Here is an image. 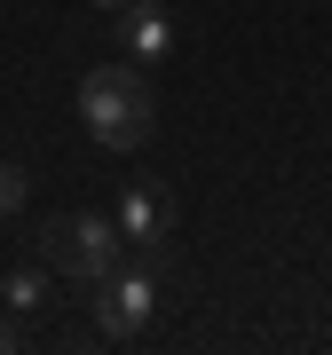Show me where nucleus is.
<instances>
[{
	"label": "nucleus",
	"instance_id": "obj_1",
	"mask_svg": "<svg viewBox=\"0 0 332 355\" xmlns=\"http://www.w3.org/2000/svg\"><path fill=\"white\" fill-rule=\"evenodd\" d=\"M79 119L103 150H142L158 127V95H151V71L142 64H95L79 79Z\"/></svg>",
	"mask_w": 332,
	"mask_h": 355
},
{
	"label": "nucleus",
	"instance_id": "obj_2",
	"mask_svg": "<svg viewBox=\"0 0 332 355\" xmlns=\"http://www.w3.org/2000/svg\"><path fill=\"white\" fill-rule=\"evenodd\" d=\"M40 253H48V268H64V277H79V284H103L119 261H127V237H119L111 214H56L48 229H40Z\"/></svg>",
	"mask_w": 332,
	"mask_h": 355
},
{
	"label": "nucleus",
	"instance_id": "obj_3",
	"mask_svg": "<svg viewBox=\"0 0 332 355\" xmlns=\"http://www.w3.org/2000/svg\"><path fill=\"white\" fill-rule=\"evenodd\" d=\"M151 316H158V268H151V253L119 261L111 277L95 284V331H103V340H135Z\"/></svg>",
	"mask_w": 332,
	"mask_h": 355
},
{
	"label": "nucleus",
	"instance_id": "obj_4",
	"mask_svg": "<svg viewBox=\"0 0 332 355\" xmlns=\"http://www.w3.org/2000/svg\"><path fill=\"white\" fill-rule=\"evenodd\" d=\"M119 48H127V64H166L174 55V16L158 8V0H119Z\"/></svg>",
	"mask_w": 332,
	"mask_h": 355
},
{
	"label": "nucleus",
	"instance_id": "obj_5",
	"mask_svg": "<svg viewBox=\"0 0 332 355\" xmlns=\"http://www.w3.org/2000/svg\"><path fill=\"white\" fill-rule=\"evenodd\" d=\"M119 237H127V245H142V253H158V245H166V229H174V198H166V190H151V182H135V190L127 198H119Z\"/></svg>",
	"mask_w": 332,
	"mask_h": 355
},
{
	"label": "nucleus",
	"instance_id": "obj_6",
	"mask_svg": "<svg viewBox=\"0 0 332 355\" xmlns=\"http://www.w3.org/2000/svg\"><path fill=\"white\" fill-rule=\"evenodd\" d=\"M0 308H16V316L48 308V277H40V268H16V277H0Z\"/></svg>",
	"mask_w": 332,
	"mask_h": 355
},
{
	"label": "nucleus",
	"instance_id": "obj_7",
	"mask_svg": "<svg viewBox=\"0 0 332 355\" xmlns=\"http://www.w3.org/2000/svg\"><path fill=\"white\" fill-rule=\"evenodd\" d=\"M8 214H24V174L0 158V221H8Z\"/></svg>",
	"mask_w": 332,
	"mask_h": 355
},
{
	"label": "nucleus",
	"instance_id": "obj_8",
	"mask_svg": "<svg viewBox=\"0 0 332 355\" xmlns=\"http://www.w3.org/2000/svg\"><path fill=\"white\" fill-rule=\"evenodd\" d=\"M8 347H24V331H16V308H0V355Z\"/></svg>",
	"mask_w": 332,
	"mask_h": 355
},
{
	"label": "nucleus",
	"instance_id": "obj_9",
	"mask_svg": "<svg viewBox=\"0 0 332 355\" xmlns=\"http://www.w3.org/2000/svg\"><path fill=\"white\" fill-rule=\"evenodd\" d=\"M95 8H119V0H95Z\"/></svg>",
	"mask_w": 332,
	"mask_h": 355
}]
</instances>
